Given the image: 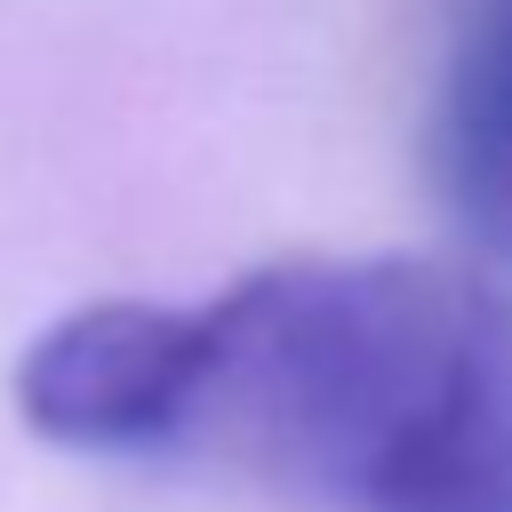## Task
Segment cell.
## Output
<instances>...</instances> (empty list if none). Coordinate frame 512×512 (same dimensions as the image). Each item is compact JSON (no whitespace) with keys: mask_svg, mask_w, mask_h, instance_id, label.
Here are the masks:
<instances>
[{"mask_svg":"<svg viewBox=\"0 0 512 512\" xmlns=\"http://www.w3.org/2000/svg\"><path fill=\"white\" fill-rule=\"evenodd\" d=\"M16 408L56 448L208 456L328 512H512V296L432 256H288L64 312Z\"/></svg>","mask_w":512,"mask_h":512,"instance_id":"1","label":"cell"},{"mask_svg":"<svg viewBox=\"0 0 512 512\" xmlns=\"http://www.w3.org/2000/svg\"><path fill=\"white\" fill-rule=\"evenodd\" d=\"M432 184L456 224L512 256V0H472L432 96Z\"/></svg>","mask_w":512,"mask_h":512,"instance_id":"2","label":"cell"}]
</instances>
